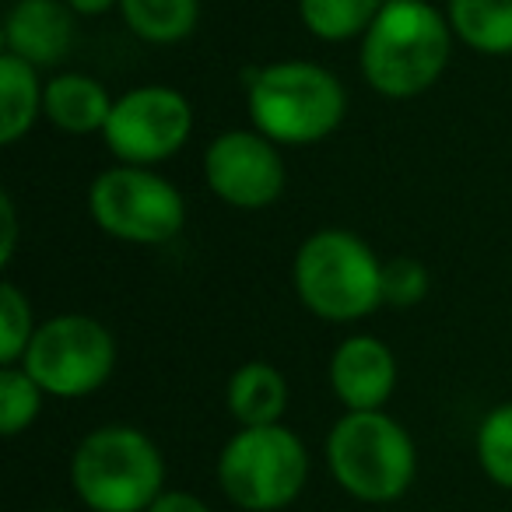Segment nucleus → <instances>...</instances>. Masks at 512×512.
<instances>
[{
    "label": "nucleus",
    "mask_w": 512,
    "mask_h": 512,
    "mask_svg": "<svg viewBox=\"0 0 512 512\" xmlns=\"http://www.w3.org/2000/svg\"><path fill=\"white\" fill-rule=\"evenodd\" d=\"M92 221L130 246H165L186 225V200L176 183L144 165H113L88 190Z\"/></svg>",
    "instance_id": "7"
},
{
    "label": "nucleus",
    "mask_w": 512,
    "mask_h": 512,
    "mask_svg": "<svg viewBox=\"0 0 512 512\" xmlns=\"http://www.w3.org/2000/svg\"><path fill=\"white\" fill-rule=\"evenodd\" d=\"M120 15L137 39L172 46L197 32L200 0H120Z\"/></svg>",
    "instance_id": "17"
},
{
    "label": "nucleus",
    "mask_w": 512,
    "mask_h": 512,
    "mask_svg": "<svg viewBox=\"0 0 512 512\" xmlns=\"http://www.w3.org/2000/svg\"><path fill=\"white\" fill-rule=\"evenodd\" d=\"M449 29L481 57H512V0H449Z\"/></svg>",
    "instance_id": "16"
},
{
    "label": "nucleus",
    "mask_w": 512,
    "mask_h": 512,
    "mask_svg": "<svg viewBox=\"0 0 512 512\" xmlns=\"http://www.w3.org/2000/svg\"><path fill=\"white\" fill-rule=\"evenodd\" d=\"M449 18L428 0H386L358 46V67L372 92L414 99L446 74L453 57Z\"/></svg>",
    "instance_id": "1"
},
{
    "label": "nucleus",
    "mask_w": 512,
    "mask_h": 512,
    "mask_svg": "<svg viewBox=\"0 0 512 512\" xmlns=\"http://www.w3.org/2000/svg\"><path fill=\"white\" fill-rule=\"evenodd\" d=\"M74 11L67 0H15L4 18V53L32 67H57L74 50Z\"/></svg>",
    "instance_id": "12"
},
{
    "label": "nucleus",
    "mask_w": 512,
    "mask_h": 512,
    "mask_svg": "<svg viewBox=\"0 0 512 512\" xmlns=\"http://www.w3.org/2000/svg\"><path fill=\"white\" fill-rule=\"evenodd\" d=\"M18 246V214L11 193H0V264L8 267Z\"/></svg>",
    "instance_id": "23"
},
{
    "label": "nucleus",
    "mask_w": 512,
    "mask_h": 512,
    "mask_svg": "<svg viewBox=\"0 0 512 512\" xmlns=\"http://www.w3.org/2000/svg\"><path fill=\"white\" fill-rule=\"evenodd\" d=\"M204 183L235 211H264L285 193V158L256 127L225 130L204 148Z\"/></svg>",
    "instance_id": "10"
},
{
    "label": "nucleus",
    "mask_w": 512,
    "mask_h": 512,
    "mask_svg": "<svg viewBox=\"0 0 512 512\" xmlns=\"http://www.w3.org/2000/svg\"><path fill=\"white\" fill-rule=\"evenodd\" d=\"M330 390L348 411H383L397 390V355L372 334H351L330 355Z\"/></svg>",
    "instance_id": "11"
},
{
    "label": "nucleus",
    "mask_w": 512,
    "mask_h": 512,
    "mask_svg": "<svg viewBox=\"0 0 512 512\" xmlns=\"http://www.w3.org/2000/svg\"><path fill=\"white\" fill-rule=\"evenodd\" d=\"M225 404L228 414L239 421V428H264L281 425L288 411V379L278 365L256 358V362H242L239 369L228 376L225 386Z\"/></svg>",
    "instance_id": "14"
},
{
    "label": "nucleus",
    "mask_w": 512,
    "mask_h": 512,
    "mask_svg": "<svg viewBox=\"0 0 512 512\" xmlns=\"http://www.w3.org/2000/svg\"><path fill=\"white\" fill-rule=\"evenodd\" d=\"M193 106L183 92L169 85H141L113 102V113L102 130V144L120 158V165L169 162L193 137Z\"/></svg>",
    "instance_id": "9"
},
{
    "label": "nucleus",
    "mask_w": 512,
    "mask_h": 512,
    "mask_svg": "<svg viewBox=\"0 0 512 512\" xmlns=\"http://www.w3.org/2000/svg\"><path fill=\"white\" fill-rule=\"evenodd\" d=\"M428 295V267L418 256L383 260V306L414 309Z\"/></svg>",
    "instance_id": "22"
},
{
    "label": "nucleus",
    "mask_w": 512,
    "mask_h": 512,
    "mask_svg": "<svg viewBox=\"0 0 512 512\" xmlns=\"http://www.w3.org/2000/svg\"><path fill=\"white\" fill-rule=\"evenodd\" d=\"M22 369L43 386L46 397H92L116 372V337L95 316H50L46 323H39L22 358Z\"/></svg>",
    "instance_id": "8"
},
{
    "label": "nucleus",
    "mask_w": 512,
    "mask_h": 512,
    "mask_svg": "<svg viewBox=\"0 0 512 512\" xmlns=\"http://www.w3.org/2000/svg\"><path fill=\"white\" fill-rule=\"evenodd\" d=\"M327 467L358 502H397L418 474V449L386 411H348L327 435Z\"/></svg>",
    "instance_id": "5"
},
{
    "label": "nucleus",
    "mask_w": 512,
    "mask_h": 512,
    "mask_svg": "<svg viewBox=\"0 0 512 512\" xmlns=\"http://www.w3.org/2000/svg\"><path fill=\"white\" fill-rule=\"evenodd\" d=\"M292 285L316 320L358 323L383 306V260L362 235L320 228L295 249Z\"/></svg>",
    "instance_id": "3"
},
{
    "label": "nucleus",
    "mask_w": 512,
    "mask_h": 512,
    "mask_svg": "<svg viewBox=\"0 0 512 512\" xmlns=\"http://www.w3.org/2000/svg\"><path fill=\"white\" fill-rule=\"evenodd\" d=\"M309 453L285 425L239 428L218 456V484L246 512H278L302 495Z\"/></svg>",
    "instance_id": "6"
},
{
    "label": "nucleus",
    "mask_w": 512,
    "mask_h": 512,
    "mask_svg": "<svg viewBox=\"0 0 512 512\" xmlns=\"http://www.w3.org/2000/svg\"><path fill=\"white\" fill-rule=\"evenodd\" d=\"M148 512H211V509H207V502H200L197 495H190V491L169 488L155 498V505H151Z\"/></svg>",
    "instance_id": "24"
},
{
    "label": "nucleus",
    "mask_w": 512,
    "mask_h": 512,
    "mask_svg": "<svg viewBox=\"0 0 512 512\" xmlns=\"http://www.w3.org/2000/svg\"><path fill=\"white\" fill-rule=\"evenodd\" d=\"M67 8L81 18H99V15H106V11L120 8V0H67Z\"/></svg>",
    "instance_id": "25"
},
{
    "label": "nucleus",
    "mask_w": 512,
    "mask_h": 512,
    "mask_svg": "<svg viewBox=\"0 0 512 512\" xmlns=\"http://www.w3.org/2000/svg\"><path fill=\"white\" fill-rule=\"evenodd\" d=\"M477 463L498 488L512 491V400L491 407L477 425Z\"/></svg>",
    "instance_id": "19"
},
{
    "label": "nucleus",
    "mask_w": 512,
    "mask_h": 512,
    "mask_svg": "<svg viewBox=\"0 0 512 512\" xmlns=\"http://www.w3.org/2000/svg\"><path fill=\"white\" fill-rule=\"evenodd\" d=\"M386 0H299V22L323 43L362 39L379 18Z\"/></svg>",
    "instance_id": "18"
},
{
    "label": "nucleus",
    "mask_w": 512,
    "mask_h": 512,
    "mask_svg": "<svg viewBox=\"0 0 512 512\" xmlns=\"http://www.w3.org/2000/svg\"><path fill=\"white\" fill-rule=\"evenodd\" d=\"M74 495L92 512H148L165 491L162 449L130 425H102L71 456Z\"/></svg>",
    "instance_id": "4"
},
{
    "label": "nucleus",
    "mask_w": 512,
    "mask_h": 512,
    "mask_svg": "<svg viewBox=\"0 0 512 512\" xmlns=\"http://www.w3.org/2000/svg\"><path fill=\"white\" fill-rule=\"evenodd\" d=\"M246 109L253 127L278 148H306L337 134L348 116V92L323 64L278 60L253 74Z\"/></svg>",
    "instance_id": "2"
},
{
    "label": "nucleus",
    "mask_w": 512,
    "mask_h": 512,
    "mask_svg": "<svg viewBox=\"0 0 512 512\" xmlns=\"http://www.w3.org/2000/svg\"><path fill=\"white\" fill-rule=\"evenodd\" d=\"M43 512H64V509H43Z\"/></svg>",
    "instance_id": "26"
},
{
    "label": "nucleus",
    "mask_w": 512,
    "mask_h": 512,
    "mask_svg": "<svg viewBox=\"0 0 512 512\" xmlns=\"http://www.w3.org/2000/svg\"><path fill=\"white\" fill-rule=\"evenodd\" d=\"M46 81H39V67L25 64L15 53H0V144H18L29 137L43 116Z\"/></svg>",
    "instance_id": "15"
},
{
    "label": "nucleus",
    "mask_w": 512,
    "mask_h": 512,
    "mask_svg": "<svg viewBox=\"0 0 512 512\" xmlns=\"http://www.w3.org/2000/svg\"><path fill=\"white\" fill-rule=\"evenodd\" d=\"M39 323L32 302L15 281L0 285V365H22Z\"/></svg>",
    "instance_id": "21"
},
{
    "label": "nucleus",
    "mask_w": 512,
    "mask_h": 512,
    "mask_svg": "<svg viewBox=\"0 0 512 512\" xmlns=\"http://www.w3.org/2000/svg\"><path fill=\"white\" fill-rule=\"evenodd\" d=\"M113 95L99 78L81 71H60L46 81L43 92V120L71 137L99 134L106 130L113 113Z\"/></svg>",
    "instance_id": "13"
},
{
    "label": "nucleus",
    "mask_w": 512,
    "mask_h": 512,
    "mask_svg": "<svg viewBox=\"0 0 512 512\" xmlns=\"http://www.w3.org/2000/svg\"><path fill=\"white\" fill-rule=\"evenodd\" d=\"M43 386L22 365H0V432L15 439L43 411Z\"/></svg>",
    "instance_id": "20"
}]
</instances>
